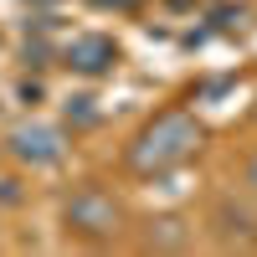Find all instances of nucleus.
Segmentation results:
<instances>
[{"label": "nucleus", "instance_id": "1", "mask_svg": "<svg viewBox=\"0 0 257 257\" xmlns=\"http://www.w3.org/2000/svg\"><path fill=\"white\" fill-rule=\"evenodd\" d=\"M196 149H201V123L185 108H165L160 118H149L134 134V144H128V170H134V175H165V170L185 165Z\"/></svg>", "mask_w": 257, "mask_h": 257}, {"label": "nucleus", "instance_id": "3", "mask_svg": "<svg viewBox=\"0 0 257 257\" xmlns=\"http://www.w3.org/2000/svg\"><path fill=\"white\" fill-rule=\"evenodd\" d=\"M67 226L88 231V237H113L118 231V201L103 196V190H93V185H82L67 201Z\"/></svg>", "mask_w": 257, "mask_h": 257}, {"label": "nucleus", "instance_id": "5", "mask_svg": "<svg viewBox=\"0 0 257 257\" xmlns=\"http://www.w3.org/2000/svg\"><path fill=\"white\" fill-rule=\"evenodd\" d=\"M247 180H252V185H257V155H252V160H247Z\"/></svg>", "mask_w": 257, "mask_h": 257}, {"label": "nucleus", "instance_id": "4", "mask_svg": "<svg viewBox=\"0 0 257 257\" xmlns=\"http://www.w3.org/2000/svg\"><path fill=\"white\" fill-rule=\"evenodd\" d=\"M62 57H67V67H72V72L98 77V72H108L113 62H118V47H113L108 36H98V31H93V36H72Z\"/></svg>", "mask_w": 257, "mask_h": 257}, {"label": "nucleus", "instance_id": "2", "mask_svg": "<svg viewBox=\"0 0 257 257\" xmlns=\"http://www.w3.org/2000/svg\"><path fill=\"white\" fill-rule=\"evenodd\" d=\"M6 149H11L21 165H57L62 155H67V134H62L57 123L31 118V123H16V128H11Z\"/></svg>", "mask_w": 257, "mask_h": 257}]
</instances>
